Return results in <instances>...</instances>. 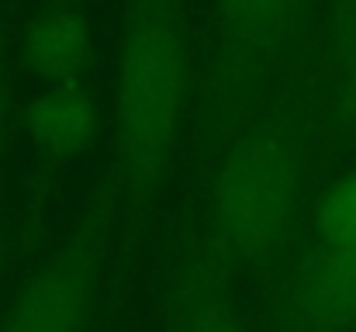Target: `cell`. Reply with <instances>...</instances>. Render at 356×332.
I'll return each mask as SVG.
<instances>
[{
  "instance_id": "6da1fadb",
  "label": "cell",
  "mask_w": 356,
  "mask_h": 332,
  "mask_svg": "<svg viewBox=\"0 0 356 332\" xmlns=\"http://www.w3.org/2000/svg\"><path fill=\"white\" fill-rule=\"evenodd\" d=\"M194 104L187 0H124L115 63V163L131 212L159 205Z\"/></svg>"
},
{
  "instance_id": "7a4b0ae2",
  "label": "cell",
  "mask_w": 356,
  "mask_h": 332,
  "mask_svg": "<svg viewBox=\"0 0 356 332\" xmlns=\"http://www.w3.org/2000/svg\"><path fill=\"white\" fill-rule=\"evenodd\" d=\"M308 191V132L284 108H263L218 139L204 173L201 232L236 274L270 270L301 232Z\"/></svg>"
},
{
  "instance_id": "3957f363",
  "label": "cell",
  "mask_w": 356,
  "mask_h": 332,
  "mask_svg": "<svg viewBox=\"0 0 356 332\" xmlns=\"http://www.w3.org/2000/svg\"><path fill=\"white\" fill-rule=\"evenodd\" d=\"M118 201V187L108 184L80 205L56 249L0 308V332H87L115 246Z\"/></svg>"
},
{
  "instance_id": "277c9868",
  "label": "cell",
  "mask_w": 356,
  "mask_h": 332,
  "mask_svg": "<svg viewBox=\"0 0 356 332\" xmlns=\"http://www.w3.org/2000/svg\"><path fill=\"white\" fill-rule=\"evenodd\" d=\"M273 332H356V249L315 242L284 256L270 294Z\"/></svg>"
},
{
  "instance_id": "5b68a950",
  "label": "cell",
  "mask_w": 356,
  "mask_h": 332,
  "mask_svg": "<svg viewBox=\"0 0 356 332\" xmlns=\"http://www.w3.org/2000/svg\"><path fill=\"white\" fill-rule=\"evenodd\" d=\"M159 332H256L236 291V270L197 228L173 249L163 301Z\"/></svg>"
},
{
  "instance_id": "8992f818",
  "label": "cell",
  "mask_w": 356,
  "mask_h": 332,
  "mask_svg": "<svg viewBox=\"0 0 356 332\" xmlns=\"http://www.w3.org/2000/svg\"><path fill=\"white\" fill-rule=\"evenodd\" d=\"M312 0H211L222 59L238 77L266 73L294 42Z\"/></svg>"
},
{
  "instance_id": "52a82bcc",
  "label": "cell",
  "mask_w": 356,
  "mask_h": 332,
  "mask_svg": "<svg viewBox=\"0 0 356 332\" xmlns=\"http://www.w3.org/2000/svg\"><path fill=\"white\" fill-rule=\"evenodd\" d=\"M17 59L42 87L83 84L97 59V38L90 17L73 3L38 7L24 21Z\"/></svg>"
},
{
  "instance_id": "ba28073f",
  "label": "cell",
  "mask_w": 356,
  "mask_h": 332,
  "mask_svg": "<svg viewBox=\"0 0 356 332\" xmlns=\"http://www.w3.org/2000/svg\"><path fill=\"white\" fill-rule=\"evenodd\" d=\"M17 125L45 159L70 163L94 145L101 132V108L83 84H52L38 87V94L17 108Z\"/></svg>"
},
{
  "instance_id": "9c48e42d",
  "label": "cell",
  "mask_w": 356,
  "mask_h": 332,
  "mask_svg": "<svg viewBox=\"0 0 356 332\" xmlns=\"http://www.w3.org/2000/svg\"><path fill=\"white\" fill-rule=\"evenodd\" d=\"M315 242L332 249H356V166L339 173L312 208Z\"/></svg>"
},
{
  "instance_id": "30bf717a",
  "label": "cell",
  "mask_w": 356,
  "mask_h": 332,
  "mask_svg": "<svg viewBox=\"0 0 356 332\" xmlns=\"http://www.w3.org/2000/svg\"><path fill=\"white\" fill-rule=\"evenodd\" d=\"M332 70H336V101H339V111L356 128V3L346 7V14L339 21Z\"/></svg>"
},
{
  "instance_id": "8fae6325",
  "label": "cell",
  "mask_w": 356,
  "mask_h": 332,
  "mask_svg": "<svg viewBox=\"0 0 356 332\" xmlns=\"http://www.w3.org/2000/svg\"><path fill=\"white\" fill-rule=\"evenodd\" d=\"M14 121H17V104H14V70H10L7 42L0 38V187H3V170H7V156H10Z\"/></svg>"
}]
</instances>
